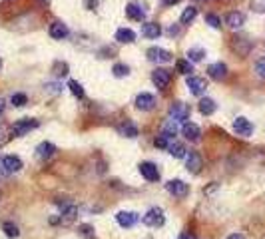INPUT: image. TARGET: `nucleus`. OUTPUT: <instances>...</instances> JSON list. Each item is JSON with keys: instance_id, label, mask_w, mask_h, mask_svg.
Segmentation results:
<instances>
[{"instance_id": "obj_3", "label": "nucleus", "mask_w": 265, "mask_h": 239, "mask_svg": "<svg viewBox=\"0 0 265 239\" xmlns=\"http://www.w3.org/2000/svg\"><path fill=\"white\" fill-rule=\"evenodd\" d=\"M166 221V217H164V211L160 207H151L146 215H144V223L150 225V227H162Z\"/></svg>"}, {"instance_id": "obj_9", "label": "nucleus", "mask_w": 265, "mask_h": 239, "mask_svg": "<svg viewBox=\"0 0 265 239\" xmlns=\"http://www.w3.org/2000/svg\"><path fill=\"white\" fill-rule=\"evenodd\" d=\"M140 173L148 180V182H158L160 180V171H158V165L151 164V162H144L140 164Z\"/></svg>"}, {"instance_id": "obj_42", "label": "nucleus", "mask_w": 265, "mask_h": 239, "mask_svg": "<svg viewBox=\"0 0 265 239\" xmlns=\"http://www.w3.org/2000/svg\"><path fill=\"white\" fill-rule=\"evenodd\" d=\"M164 2H166L168 6H173V4H178V2H182V0H164Z\"/></svg>"}, {"instance_id": "obj_22", "label": "nucleus", "mask_w": 265, "mask_h": 239, "mask_svg": "<svg viewBox=\"0 0 265 239\" xmlns=\"http://www.w3.org/2000/svg\"><path fill=\"white\" fill-rule=\"evenodd\" d=\"M142 34H144L146 38H158V36L162 34V26L156 24V22H146V24L142 26Z\"/></svg>"}, {"instance_id": "obj_10", "label": "nucleus", "mask_w": 265, "mask_h": 239, "mask_svg": "<svg viewBox=\"0 0 265 239\" xmlns=\"http://www.w3.org/2000/svg\"><path fill=\"white\" fill-rule=\"evenodd\" d=\"M208 74H209V78H213V80H226V76H227V66L224 62H215V64H211V66L208 68Z\"/></svg>"}, {"instance_id": "obj_37", "label": "nucleus", "mask_w": 265, "mask_h": 239, "mask_svg": "<svg viewBox=\"0 0 265 239\" xmlns=\"http://www.w3.org/2000/svg\"><path fill=\"white\" fill-rule=\"evenodd\" d=\"M206 22H208L211 28H219V26H222V20H219L215 14H206Z\"/></svg>"}, {"instance_id": "obj_26", "label": "nucleus", "mask_w": 265, "mask_h": 239, "mask_svg": "<svg viewBox=\"0 0 265 239\" xmlns=\"http://www.w3.org/2000/svg\"><path fill=\"white\" fill-rule=\"evenodd\" d=\"M206 56V50L204 48H189L188 50V60L189 62H202Z\"/></svg>"}, {"instance_id": "obj_12", "label": "nucleus", "mask_w": 265, "mask_h": 239, "mask_svg": "<svg viewBox=\"0 0 265 239\" xmlns=\"http://www.w3.org/2000/svg\"><path fill=\"white\" fill-rule=\"evenodd\" d=\"M244 22H246V16H244V12H237V10H233V12H229V14L226 16V24H227L229 28H233V30L241 28V26H244Z\"/></svg>"}, {"instance_id": "obj_8", "label": "nucleus", "mask_w": 265, "mask_h": 239, "mask_svg": "<svg viewBox=\"0 0 265 239\" xmlns=\"http://www.w3.org/2000/svg\"><path fill=\"white\" fill-rule=\"evenodd\" d=\"M186 84H188V88H189V92L193 96H202L206 92V88H208V82L204 78H197V76H189Z\"/></svg>"}, {"instance_id": "obj_34", "label": "nucleus", "mask_w": 265, "mask_h": 239, "mask_svg": "<svg viewBox=\"0 0 265 239\" xmlns=\"http://www.w3.org/2000/svg\"><path fill=\"white\" fill-rule=\"evenodd\" d=\"M44 90H46L48 94H60L62 92V84H58V82H46V86H44Z\"/></svg>"}, {"instance_id": "obj_30", "label": "nucleus", "mask_w": 265, "mask_h": 239, "mask_svg": "<svg viewBox=\"0 0 265 239\" xmlns=\"http://www.w3.org/2000/svg\"><path fill=\"white\" fill-rule=\"evenodd\" d=\"M120 134H124L126 138H136L138 136V128L132 126V124H126V126L120 128Z\"/></svg>"}, {"instance_id": "obj_23", "label": "nucleus", "mask_w": 265, "mask_h": 239, "mask_svg": "<svg viewBox=\"0 0 265 239\" xmlns=\"http://www.w3.org/2000/svg\"><path fill=\"white\" fill-rule=\"evenodd\" d=\"M200 112H202L204 116H211V114L215 112V102H213L211 98H204V100L200 102Z\"/></svg>"}, {"instance_id": "obj_15", "label": "nucleus", "mask_w": 265, "mask_h": 239, "mask_svg": "<svg viewBox=\"0 0 265 239\" xmlns=\"http://www.w3.org/2000/svg\"><path fill=\"white\" fill-rule=\"evenodd\" d=\"M2 167H4L6 173L18 171V169H22V160L18 156H4L2 158Z\"/></svg>"}, {"instance_id": "obj_27", "label": "nucleus", "mask_w": 265, "mask_h": 239, "mask_svg": "<svg viewBox=\"0 0 265 239\" xmlns=\"http://www.w3.org/2000/svg\"><path fill=\"white\" fill-rule=\"evenodd\" d=\"M175 68H178V72L180 74H189V72H193V68H191V62L189 60H178L175 62Z\"/></svg>"}, {"instance_id": "obj_29", "label": "nucleus", "mask_w": 265, "mask_h": 239, "mask_svg": "<svg viewBox=\"0 0 265 239\" xmlns=\"http://www.w3.org/2000/svg\"><path fill=\"white\" fill-rule=\"evenodd\" d=\"M76 213H78V209H76L74 205H68V207H66V209L62 211V221H64V223H68V221H72V220H74V217H76Z\"/></svg>"}, {"instance_id": "obj_13", "label": "nucleus", "mask_w": 265, "mask_h": 239, "mask_svg": "<svg viewBox=\"0 0 265 239\" xmlns=\"http://www.w3.org/2000/svg\"><path fill=\"white\" fill-rule=\"evenodd\" d=\"M182 134H184L186 140H189V142H197V140H200V136H202L200 128H197L195 124H191V122H186V124L182 126Z\"/></svg>"}, {"instance_id": "obj_2", "label": "nucleus", "mask_w": 265, "mask_h": 239, "mask_svg": "<svg viewBox=\"0 0 265 239\" xmlns=\"http://www.w3.org/2000/svg\"><path fill=\"white\" fill-rule=\"evenodd\" d=\"M189 114H191L189 106L184 104V102H173V104L170 106V116H171L173 120H178V122H186V120L189 118Z\"/></svg>"}, {"instance_id": "obj_35", "label": "nucleus", "mask_w": 265, "mask_h": 239, "mask_svg": "<svg viewBox=\"0 0 265 239\" xmlns=\"http://www.w3.org/2000/svg\"><path fill=\"white\" fill-rule=\"evenodd\" d=\"M10 102H12V106H14V108H22V106H24V104L28 102V98H26L24 94H12Z\"/></svg>"}, {"instance_id": "obj_44", "label": "nucleus", "mask_w": 265, "mask_h": 239, "mask_svg": "<svg viewBox=\"0 0 265 239\" xmlns=\"http://www.w3.org/2000/svg\"><path fill=\"white\" fill-rule=\"evenodd\" d=\"M178 239H193V237H191V235H189V233H182V235H180V237H178Z\"/></svg>"}, {"instance_id": "obj_31", "label": "nucleus", "mask_w": 265, "mask_h": 239, "mask_svg": "<svg viewBox=\"0 0 265 239\" xmlns=\"http://www.w3.org/2000/svg\"><path fill=\"white\" fill-rule=\"evenodd\" d=\"M2 231H4L8 237H18V235H20L18 227H16L14 223H10V221H4V223H2Z\"/></svg>"}, {"instance_id": "obj_7", "label": "nucleus", "mask_w": 265, "mask_h": 239, "mask_svg": "<svg viewBox=\"0 0 265 239\" xmlns=\"http://www.w3.org/2000/svg\"><path fill=\"white\" fill-rule=\"evenodd\" d=\"M146 56H148L150 62H171V54L168 50H164V48H158V46L148 48Z\"/></svg>"}, {"instance_id": "obj_41", "label": "nucleus", "mask_w": 265, "mask_h": 239, "mask_svg": "<svg viewBox=\"0 0 265 239\" xmlns=\"http://www.w3.org/2000/svg\"><path fill=\"white\" fill-rule=\"evenodd\" d=\"M168 34H170V36H178V34H180V26H173V24H171V26L168 28Z\"/></svg>"}, {"instance_id": "obj_6", "label": "nucleus", "mask_w": 265, "mask_h": 239, "mask_svg": "<svg viewBox=\"0 0 265 239\" xmlns=\"http://www.w3.org/2000/svg\"><path fill=\"white\" fill-rule=\"evenodd\" d=\"M233 129L237 136H244V138H249L253 134V124L247 120V118H237L233 122Z\"/></svg>"}, {"instance_id": "obj_16", "label": "nucleus", "mask_w": 265, "mask_h": 239, "mask_svg": "<svg viewBox=\"0 0 265 239\" xmlns=\"http://www.w3.org/2000/svg\"><path fill=\"white\" fill-rule=\"evenodd\" d=\"M233 50H235L239 56H247L249 50H251V42H249L247 38L237 36V38H233Z\"/></svg>"}, {"instance_id": "obj_45", "label": "nucleus", "mask_w": 265, "mask_h": 239, "mask_svg": "<svg viewBox=\"0 0 265 239\" xmlns=\"http://www.w3.org/2000/svg\"><path fill=\"white\" fill-rule=\"evenodd\" d=\"M2 112H4V100L0 98V116H2Z\"/></svg>"}, {"instance_id": "obj_4", "label": "nucleus", "mask_w": 265, "mask_h": 239, "mask_svg": "<svg viewBox=\"0 0 265 239\" xmlns=\"http://www.w3.org/2000/svg\"><path fill=\"white\" fill-rule=\"evenodd\" d=\"M151 82L156 84L160 90H164V88H168V84L171 82V72H170V70H166V68H158V70H153V72H151Z\"/></svg>"}, {"instance_id": "obj_19", "label": "nucleus", "mask_w": 265, "mask_h": 239, "mask_svg": "<svg viewBox=\"0 0 265 239\" xmlns=\"http://www.w3.org/2000/svg\"><path fill=\"white\" fill-rule=\"evenodd\" d=\"M54 151H56V147H54V144H50V142H42V144L36 147V154H38L40 160H50V158L54 156Z\"/></svg>"}, {"instance_id": "obj_43", "label": "nucleus", "mask_w": 265, "mask_h": 239, "mask_svg": "<svg viewBox=\"0 0 265 239\" xmlns=\"http://www.w3.org/2000/svg\"><path fill=\"white\" fill-rule=\"evenodd\" d=\"M227 239H246L244 235H241V233H233V235H229Z\"/></svg>"}, {"instance_id": "obj_40", "label": "nucleus", "mask_w": 265, "mask_h": 239, "mask_svg": "<svg viewBox=\"0 0 265 239\" xmlns=\"http://www.w3.org/2000/svg\"><path fill=\"white\" fill-rule=\"evenodd\" d=\"M251 8L255 12H265V0H251Z\"/></svg>"}, {"instance_id": "obj_25", "label": "nucleus", "mask_w": 265, "mask_h": 239, "mask_svg": "<svg viewBox=\"0 0 265 239\" xmlns=\"http://www.w3.org/2000/svg\"><path fill=\"white\" fill-rule=\"evenodd\" d=\"M168 149H170V154H171L173 158H184V156H186V146H184V144H180V142L170 144V146H168Z\"/></svg>"}, {"instance_id": "obj_36", "label": "nucleus", "mask_w": 265, "mask_h": 239, "mask_svg": "<svg viewBox=\"0 0 265 239\" xmlns=\"http://www.w3.org/2000/svg\"><path fill=\"white\" fill-rule=\"evenodd\" d=\"M54 74L56 76H66V74H68V64H66V62H56L54 64Z\"/></svg>"}, {"instance_id": "obj_14", "label": "nucleus", "mask_w": 265, "mask_h": 239, "mask_svg": "<svg viewBox=\"0 0 265 239\" xmlns=\"http://www.w3.org/2000/svg\"><path fill=\"white\" fill-rule=\"evenodd\" d=\"M153 106H156V98H153L151 94H140L136 98V108H138V110H142V112L151 110Z\"/></svg>"}, {"instance_id": "obj_17", "label": "nucleus", "mask_w": 265, "mask_h": 239, "mask_svg": "<svg viewBox=\"0 0 265 239\" xmlns=\"http://www.w3.org/2000/svg\"><path fill=\"white\" fill-rule=\"evenodd\" d=\"M126 14H128V18L138 20V22H142V20L146 18V10L140 4H136V2H132V4L126 6Z\"/></svg>"}, {"instance_id": "obj_1", "label": "nucleus", "mask_w": 265, "mask_h": 239, "mask_svg": "<svg viewBox=\"0 0 265 239\" xmlns=\"http://www.w3.org/2000/svg\"><path fill=\"white\" fill-rule=\"evenodd\" d=\"M34 128H38V120H32V118H22V120L14 122V126H12V136L22 138V136H26V134L30 132V129H34Z\"/></svg>"}, {"instance_id": "obj_28", "label": "nucleus", "mask_w": 265, "mask_h": 239, "mask_svg": "<svg viewBox=\"0 0 265 239\" xmlns=\"http://www.w3.org/2000/svg\"><path fill=\"white\" fill-rule=\"evenodd\" d=\"M197 16V8H193V6H189V8H186L184 10V14H182V24H189L191 22V20Z\"/></svg>"}, {"instance_id": "obj_38", "label": "nucleus", "mask_w": 265, "mask_h": 239, "mask_svg": "<svg viewBox=\"0 0 265 239\" xmlns=\"http://www.w3.org/2000/svg\"><path fill=\"white\" fill-rule=\"evenodd\" d=\"M255 72H257L259 78L265 80V58H259V60L255 62Z\"/></svg>"}, {"instance_id": "obj_39", "label": "nucleus", "mask_w": 265, "mask_h": 239, "mask_svg": "<svg viewBox=\"0 0 265 239\" xmlns=\"http://www.w3.org/2000/svg\"><path fill=\"white\" fill-rule=\"evenodd\" d=\"M168 140H170V138L162 134V136H158V138H156V142H153V144H156V147H162V149H166V147L170 146V142H168Z\"/></svg>"}, {"instance_id": "obj_18", "label": "nucleus", "mask_w": 265, "mask_h": 239, "mask_svg": "<svg viewBox=\"0 0 265 239\" xmlns=\"http://www.w3.org/2000/svg\"><path fill=\"white\" fill-rule=\"evenodd\" d=\"M202 165H204V162H202V156L197 154V151H191V154L188 156V171H191V173H200V169H202Z\"/></svg>"}, {"instance_id": "obj_5", "label": "nucleus", "mask_w": 265, "mask_h": 239, "mask_svg": "<svg viewBox=\"0 0 265 239\" xmlns=\"http://www.w3.org/2000/svg\"><path fill=\"white\" fill-rule=\"evenodd\" d=\"M166 187H168V191L173 195V198H186V195L189 193L188 184H184L182 180H170L166 184Z\"/></svg>"}, {"instance_id": "obj_46", "label": "nucleus", "mask_w": 265, "mask_h": 239, "mask_svg": "<svg viewBox=\"0 0 265 239\" xmlns=\"http://www.w3.org/2000/svg\"><path fill=\"white\" fill-rule=\"evenodd\" d=\"M0 68H2V60H0Z\"/></svg>"}, {"instance_id": "obj_21", "label": "nucleus", "mask_w": 265, "mask_h": 239, "mask_svg": "<svg viewBox=\"0 0 265 239\" xmlns=\"http://www.w3.org/2000/svg\"><path fill=\"white\" fill-rule=\"evenodd\" d=\"M116 40L120 42V44H132V42L136 40V34H134V30H130V28H120L116 32Z\"/></svg>"}, {"instance_id": "obj_24", "label": "nucleus", "mask_w": 265, "mask_h": 239, "mask_svg": "<svg viewBox=\"0 0 265 239\" xmlns=\"http://www.w3.org/2000/svg\"><path fill=\"white\" fill-rule=\"evenodd\" d=\"M178 129H180V126H178V120L170 118V120L164 124V136L171 138V136H175V134H178Z\"/></svg>"}, {"instance_id": "obj_11", "label": "nucleus", "mask_w": 265, "mask_h": 239, "mask_svg": "<svg viewBox=\"0 0 265 239\" xmlns=\"http://www.w3.org/2000/svg\"><path fill=\"white\" fill-rule=\"evenodd\" d=\"M116 220H118V223L122 227H132V225L138 223V213H134V211H120L116 215Z\"/></svg>"}, {"instance_id": "obj_20", "label": "nucleus", "mask_w": 265, "mask_h": 239, "mask_svg": "<svg viewBox=\"0 0 265 239\" xmlns=\"http://www.w3.org/2000/svg\"><path fill=\"white\" fill-rule=\"evenodd\" d=\"M68 26H66L64 22H54V24H50V36L54 38V40H62V38H66L68 36Z\"/></svg>"}, {"instance_id": "obj_33", "label": "nucleus", "mask_w": 265, "mask_h": 239, "mask_svg": "<svg viewBox=\"0 0 265 239\" xmlns=\"http://www.w3.org/2000/svg\"><path fill=\"white\" fill-rule=\"evenodd\" d=\"M112 72H114V76H116V78H124V76H128L130 68L126 66V64H114V68H112Z\"/></svg>"}, {"instance_id": "obj_32", "label": "nucleus", "mask_w": 265, "mask_h": 239, "mask_svg": "<svg viewBox=\"0 0 265 239\" xmlns=\"http://www.w3.org/2000/svg\"><path fill=\"white\" fill-rule=\"evenodd\" d=\"M68 88H70V92L76 96V98H84V88L76 82V80H70V84H68Z\"/></svg>"}]
</instances>
